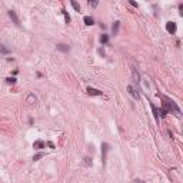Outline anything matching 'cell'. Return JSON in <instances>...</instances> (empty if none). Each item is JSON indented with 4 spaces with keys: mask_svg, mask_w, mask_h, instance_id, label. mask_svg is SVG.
Returning <instances> with one entry per match:
<instances>
[{
    "mask_svg": "<svg viewBox=\"0 0 183 183\" xmlns=\"http://www.w3.org/2000/svg\"><path fill=\"white\" fill-rule=\"evenodd\" d=\"M36 100H37V99H36V96H34L33 93H30V94L27 96V102H29V103H34Z\"/></svg>",
    "mask_w": 183,
    "mask_h": 183,
    "instance_id": "cell-17",
    "label": "cell"
},
{
    "mask_svg": "<svg viewBox=\"0 0 183 183\" xmlns=\"http://www.w3.org/2000/svg\"><path fill=\"white\" fill-rule=\"evenodd\" d=\"M109 146L107 143H102V163L103 166L106 165V159H107V152H109Z\"/></svg>",
    "mask_w": 183,
    "mask_h": 183,
    "instance_id": "cell-2",
    "label": "cell"
},
{
    "mask_svg": "<svg viewBox=\"0 0 183 183\" xmlns=\"http://www.w3.org/2000/svg\"><path fill=\"white\" fill-rule=\"evenodd\" d=\"M62 13L64 14V19H66V23L69 24V23H70V16H69V13H67L66 10H64V9H62Z\"/></svg>",
    "mask_w": 183,
    "mask_h": 183,
    "instance_id": "cell-18",
    "label": "cell"
},
{
    "mask_svg": "<svg viewBox=\"0 0 183 183\" xmlns=\"http://www.w3.org/2000/svg\"><path fill=\"white\" fill-rule=\"evenodd\" d=\"M159 97H162V99L165 100L163 109H165L167 113H176V116H180V109L177 107V104L173 102V100H170V99H167V97H165V96H160V94H159Z\"/></svg>",
    "mask_w": 183,
    "mask_h": 183,
    "instance_id": "cell-1",
    "label": "cell"
},
{
    "mask_svg": "<svg viewBox=\"0 0 183 183\" xmlns=\"http://www.w3.org/2000/svg\"><path fill=\"white\" fill-rule=\"evenodd\" d=\"M166 30H167V33L175 34V33H176V30H177L176 23H175V22H167V23H166Z\"/></svg>",
    "mask_w": 183,
    "mask_h": 183,
    "instance_id": "cell-3",
    "label": "cell"
},
{
    "mask_svg": "<svg viewBox=\"0 0 183 183\" xmlns=\"http://www.w3.org/2000/svg\"><path fill=\"white\" fill-rule=\"evenodd\" d=\"M6 83H7V85H14V83H16V77H7V79H6Z\"/></svg>",
    "mask_w": 183,
    "mask_h": 183,
    "instance_id": "cell-19",
    "label": "cell"
},
{
    "mask_svg": "<svg viewBox=\"0 0 183 183\" xmlns=\"http://www.w3.org/2000/svg\"><path fill=\"white\" fill-rule=\"evenodd\" d=\"M100 43H102V45H107L109 43V36L107 34H102V36H100Z\"/></svg>",
    "mask_w": 183,
    "mask_h": 183,
    "instance_id": "cell-13",
    "label": "cell"
},
{
    "mask_svg": "<svg viewBox=\"0 0 183 183\" xmlns=\"http://www.w3.org/2000/svg\"><path fill=\"white\" fill-rule=\"evenodd\" d=\"M150 103V107H152V112H153V116H154V119H156V122H159V110L154 107V104L152 102H149Z\"/></svg>",
    "mask_w": 183,
    "mask_h": 183,
    "instance_id": "cell-12",
    "label": "cell"
},
{
    "mask_svg": "<svg viewBox=\"0 0 183 183\" xmlns=\"http://www.w3.org/2000/svg\"><path fill=\"white\" fill-rule=\"evenodd\" d=\"M119 27H120V22L119 20H116V22L113 23V26H112V33H113L114 36L119 33Z\"/></svg>",
    "mask_w": 183,
    "mask_h": 183,
    "instance_id": "cell-11",
    "label": "cell"
},
{
    "mask_svg": "<svg viewBox=\"0 0 183 183\" xmlns=\"http://www.w3.org/2000/svg\"><path fill=\"white\" fill-rule=\"evenodd\" d=\"M135 183H144V182H143V180H140V179H136V180H135Z\"/></svg>",
    "mask_w": 183,
    "mask_h": 183,
    "instance_id": "cell-24",
    "label": "cell"
},
{
    "mask_svg": "<svg viewBox=\"0 0 183 183\" xmlns=\"http://www.w3.org/2000/svg\"><path fill=\"white\" fill-rule=\"evenodd\" d=\"M45 146H46V143L43 142V140H36V142L33 143V147L37 149V150H40V149H45Z\"/></svg>",
    "mask_w": 183,
    "mask_h": 183,
    "instance_id": "cell-10",
    "label": "cell"
},
{
    "mask_svg": "<svg viewBox=\"0 0 183 183\" xmlns=\"http://www.w3.org/2000/svg\"><path fill=\"white\" fill-rule=\"evenodd\" d=\"M9 17L13 20L14 24H17V26L20 24V20H19V17H17V14H16V11H14V10H9Z\"/></svg>",
    "mask_w": 183,
    "mask_h": 183,
    "instance_id": "cell-6",
    "label": "cell"
},
{
    "mask_svg": "<svg viewBox=\"0 0 183 183\" xmlns=\"http://www.w3.org/2000/svg\"><path fill=\"white\" fill-rule=\"evenodd\" d=\"M87 93H89L90 96H103V92L97 90L94 87H87Z\"/></svg>",
    "mask_w": 183,
    "mask_h": 183,
    "instance_id": "cell-7",
    "label": "cell"
},
{
    "mask_svg": "<svg viewBox=\"0 0 183 183\" xmlns=\"http://www.w3.org/2000/svg\"><path fill=\"white\" fill-rule=\"evenodd\" d=\"M0 53H1V54H9L10 50H9L7 47H4V45H0Z\"/></svg>",
    "mask_w": 183,
    "mask_h": 183,
    "instance_id": "cell-15",
    "label": "cell"
},
{
    "mask_svg": "<svg viewBox=\"0 0 183 183\" xmlns=\"http://www.w3.org/2000/svg\"><path fill=\"white\" fill-rule=\"evenodd\" d=\"M130 4L133 6V7H139V4H137L136 1H133V0H130Z\"/></svg>",
    "mask_w": 183,
    "mask_h": 183,
    "instance_id": "cell-23",
    "label": "cell"
},
{
    "mask_svg": "<svg viewBox=\"0 0 183 183\" xmlns=\"http://www.w3.org/2000/svg\"><path fill=\"white\" fill-rule=\"evenodd\" d=\"M42 157H45V153H43V152H39V153H36L33 156V160L34 162H37V160H40Z\"/></svg>",
    "mask_w": 183,
    "mask_h": 183,
    "instance_id": "cell-14",
    "label": "cell"
},
{
    "mask_svg": "<svg viewBox=\"0 0 183 183\" xmlns=\"http://www.w3.org/2000/svg\"><path fill=\"white\" fill-rule=\"evenodd\" d=\"M83 22H85L86 26H93V24H94V19L92 16H85L83 17Z\"/></svg>",
    "mask_w": 183,
    "mask_h": 183,
    "instance_id": "cell-9",
    "label": "cell"
},
{
    "mask_svg": "<svg viewBox=\"0 0 183 183\" xmlns=\"http://www.w3.org/2000/svg\"><path fill=\"white\" fill-rule=\"evenodd\" d=\"M97 53H99V54H100L102 57H104V56H106V51H104V49H102V47H100V49L97 50Z\"/></svg>",
    "mask_w": 183,
    "mask_h": 183,
    "instance_id": "cell-21",
    "label": "cell"
},
{
    "mask_svg": "<svg viewBox=\"0 0 183 183\" xmlns=\"http://www.w3.org/2000/svg\"><path fill=\"white\" fill-rule=\"evenodd\" d=\"M85 165L86 166H90L92 165V159H90V157H87V156L85 157Z\"/></svg>",
    "mask_w": 183,
    "mask_h": 183,
    "instance_id": "cell-20",
    "label": "cell"
},
{
    "mask_svg": "<svg viewBox=\"0 0 183 183\" xmlns=\"http://www.w3.org/2000/svg\"><path fill=\"white\" fill-rule=\"evenodd\" d=\"M127 90H129V93H130V96L133 97V99H136V100H139V97H140V94H139V92H137V89L135 87V86H127Z\"/></svg>",
    "mask_w": 183,
    "mask_h": 183,
    "instance_id": "cell-4",
    "label": "cell"
},
{
    "mask_svg": "<svg viewBox=\"0 0 183 183\" xmlns=\"http://www.w3.org/2000/svg\"><path fill=\"white\" fill-rule=\"evenodd\" d=\"M132 79H133V83H135L136 86L140 83V74H139V72H137L135 67L132 69Z\"/></svg>",
    "mask_w": 183,
    "mask_h": 183,
    "instance_id": "cell-5",
    "label": "cell"
},
{
    "mask_svg": "<svg viewBox=\"0 0 183 183\" xmlns=\"http://www.w3.org/2000/svg\"><path fill=\"white\" fill-rule=\"evenodd\" d=\"M89 6H92V7H96V6H97V1H89Z\"/></svg>",
    "mask_w": 183,
    "mask_h": 183,
    "instance_id": "cell-22",
    "label": "cell"
},
{
    "mask_svg": "<svg viewBox=\"0 0 183 183\" xmlns=\"http://www.w3.org/2000/svg\"><path fill=\"white\" fill-rule=\"evenodd\" d=\"M70 4H72V6L74 7V10H76V11H80V4L77 3V1H74V0H72V1H70Z\"/></svg>",
    "mask_w": 183,
    "mask_h": 183,
    "instance_id": "cell-16",
    "label": "cell"
},
{
    "mask_svg": "<svg viewBox=\"0 0 183 183\" xmlns=\"http://www.w3.org/2000/svg\"><path fill=\"white\" fill-rule=\"evenodd\" d=\"M57 50L59 51H63V53H67L69 50H70V46L66 45V43H60V45H57Z\"/></svg>",
    "mask_w": 183,
    "mask_h": 183,
    "instance_id": "cell-8",
    "label": "cell"
}]
</instances>
